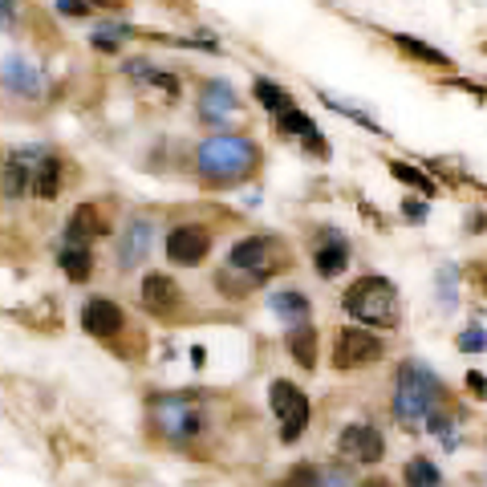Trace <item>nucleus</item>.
Here are the masks:
<instances>
[{"label": "nucleus", "instance_id": "473e14b6", "mask_svg": "<svg viewBox=\"0 0 487 487\" xmlns=\"http://www.w3.org/2000/svg\"><path fill=\"white\" fill-rule=\"evenodd\" d=\"M467 390L475 394V398H487V378H483L479 370H471V373H467Z\"/></svg>", "mask_w": 487, "mask_h": 487}, {"label": "nucleus", "instance_id": "423d86ee", "mask_svg": "<svg viewBox=\"0 0 487 487\" xmlns=\"http://www.w3.org/2000/svg\"><path fill=\"white\" fill-rule=\"evenodd\" d=\"M154 427L171 443H187L203 427V414L192 406V398L171 394V398H154Z\"/></svg>", "mask_w": 487, "mask_h": 487}, {"label": "nucleus", "instance_id": "6ab92c4d", "mask_svg": "<svg viewBox=\"0 0 487 487\" xmlns=\"http://www.w3.org/2000/svg\"><path fill=\"white\" fill-rule=\"evenodd\" d=\"M288 354H293L296 365H305V370H313L317 365V329L309 321L288 329Z\"/></svg>", "mask_w": 487, "mask_h": 487}, {"label": "nucleus", "instance_id": "f3484780", "mask_svg": "<svg viewBox=\"0 0 487 487\" xmlns=\"http://www.w3.org/2000/svg\"><path fill=\"white\" fill-rule=\"evenodd\" d=\"M394 45L406 53V58H414L419 66H430V69H455V61L443 53V49H435V45H427V41H419V37H406V33H394Z\"/></svg>", "mask_w": 487, "mask_h": 487}, {"label": "nucleus", "instance_id": "6e6552de", "mask_svg": "<svg viewBox=\"0 0 487 487\" xmlns=\"http://www.w3.org/2000/svg\"><path fill=\"white\" fill-rule=\"evenodd\" d=\"M337 451L357 459V463H378L386 455V439H382V430L370 427V422H350L337 435Z\"/></svg>", "mask_w": 487, "mask_h": 487}, {"label": "nucleus", "instance_id": "1a4fd4ad", "mask_svg": "<svg viewBox=\"0 0 487 487\" xmlns=\"http://www.w3.org/2000/svg\"><path fill=\"white\" fill-rule=\"evenodd\" d=\"M151 240H154L151 220H143V216L126 220L122 236H118V268H122V272H134V268L151 256Z\"/></svg>", "mask_w": 487, "mask_h": 487}, {"label": "nucleus", "instance_id": "9b49d317", "mask_svg": "<svg viewBox=\"0 0 487 487\" xmlns=\"http://www.w3.org/2000/svg\"><path fill=\"white\" fill-rule=\"evenodd\" d=\"M138 296H143V309L154 317H171L179 309V285L167 272H146Z\"/></svg>", "mask_w": 487, "mask_h": 487}, {"label": "nucleus", "instance_id": "c756f323", "mask_svg": "<svg viewBox=\"0 0 487 487\" xmlns=\"http://www.w3.org/2000/svg\"><path fill=\"white\" fill-rule=\"evenodd\" d=\"M317 487H354V479L345 475L342 467H334V471H325V475H321V483H317Z\"/></svg>", "mask_w": 487, "mask_h": 487}, {"label": "nucleus", "instance_id": "cd10ccee", "mask_svg": "<svg viewBox=\"0 0 487 487\" xmlns=\"http://www.w3.org/2000/svg\"><path fill=\"white\" fill-rule=\"evenodd\" d=\"M430 435H439L447 447H455V430H451V419H439V414H430Z\"/></svg>", "mask_w": 487, "mask_h": 487}, {"label": "nucleus", "instance_id": "0eeeda50", "mask_svg": "<svg viewBox=\"0 0 487 487\" xmlns=\"http://www.w3.org/2000/svg\"><path fill=\"white\" fill-rule=\"evenodd\" d=\"M208 248H211V232L203 228V224H179V228H171V236H167V256L179 268L203 264Z\"/></svg>", "mask_w": 487, "mask_h": 487}, {"label": "nucleus", "instance_id": "2f4dec72", "mask_svg": "<svg viewBox=\"0 0 487 487\" xmlns=\"http://www.w3.org/2000/svg\"><path fill=\"white\" fill-rule=\"evenodd\" d=\"M17 20V0H0V29H12Z\"/></svg>", "mask_w": 487, "mask_h": 487}, {"label": "nucleus", "instance_id": "9d476101", "mask_svg": "<svg viewBox=\"0 0 487 487\" xmlns=\"http://www.w3.org/2000/svg\"><path fill=\"white\" fill-rule=\"evenodd\" d=\"M82 329L94 337H118L126 329V313L122 305L106 301V296H94L86 309H82Z\"/></svg>", "mask_w": 487, "mask_h": 487}, {"label": "nucleus", "instance_id": "b1692460", "mask_svg": "<svg viewBox=\"0 0 487 487\" xmlns=\"http://www.w3.org/2000/svg\"><path fill=\"white\" fill-rule=\"evenodd\" d=\"M390 175H394L398 183H406V187H414L419 195H427V200H430L435 192H439V187H435V179H430L427 171H419V167H411V162L390 159Z\"/></svg>", "mask_w": 487, "mask_h": 487}, {"label": "nucleus", "instance_id": "bb28decb", "mask_svg": "<svg viewBox=\"0 0 487 487\" xmlns=\"http://www.w3.org/2000/svg\"><path fill=\"white\" fill-rule=\"evenodd\" d=\"M455 345L463 350V354H479V350H487V334L479 329V325H471V329H463V334H459Z\"/></svg>", "mask_w": 487, "mask_h": 487}, {"label": "nucleus", "instance_id": "c9c22d12", "mask_svg": "<svg viewBox=\"0 0 487 487\" xmlns=\"http://www.w3.org/2000/svg\"><path fill=\"white\" fill-rule=\"evenodd\" d=\"M90 4H102V9H110V4H118V0H90Z\"/></svg>", "mask_w": 487, "mask_h": 487}, {"label": "nucleus", "instance_id": "a878e982", "mask_svg": "<svg viewBox=\"0 0 487 487\" xmlns=\"http://www.w3.org/2000/svg\"><path fill=\"white\" fill-rule=\"evenodd\" d=\"M317 483H321V471L309 467V463H296L285 479V487H317Z\"/></svg>", "mask_w": 487, "mask_h": 487}, {"label": "nucleus", "instance_id": "412c9836", "mask_svg": "<svg viewBox=\"0 0 487 487\" xmlns=\"http://www.w3.org/2000/svg\"><path fill=\"white\" fill-rule=\"evenodd\" d=\"M4 86L9 90H17V94H25V98H33L41 90V82H37V69L29 66V61H20V58H9L4 61Z\"/></svg>", "mask_w": 487, "mask_h": 487}, {"label": "nucleus", "instance_id": "f8f14e48", "mask_svg": "<svg viewBox=\"0 0 487 487\" xmlns=\"http://www.w3.org/2000/svg\"><path fill=\"white\" fill-rule=\"evenodd\" d=\"M345 264H350V244H345V236H337V232H325L321 244H317V256H313L317 277L334 280V277H342Z\"/></svg>", "mask_w": 487, "mask_h": 487}, {"label": "nucleus", "instance_id": "f257e3e1", "mask_svg": "<svg viewBox=\"0 0 487 487\" xmlns=\"http://www.w3.org/2000/svg\"><path fill=\"white\" fill-rule=\"evenodd\" d=\"M260 151L252 138L244 134H216V138H203L200 151H195V167L208 183H240L256 171Z\"/></svg>", "mask_w": 487, "mask_h": 487}, {"label": "nucleus", "instance_id": "4468645a", "mask_svg": "<svg viewBox=\"0 0 487 487\" xmlns=\"http://www.w3.org/2000/svg\"><path fill=\"white\" fill-rule=\"evenodd\" d=\"M203 118H211V122H224L228 114H236V106H240V98H236V90L228 86V82H208L203 86Z\"/></svg>", "mask_w": 487, "mask_h": 487}, {"label": "nucleus", "instance_id": "aec40b11", "mask_svg": "<svg viewBox=\"0 0 487 487\" xmlns=\"http://www.w3.org/2000/svg\"><path fill=\"white\" fill-rule=\"evenodd\" d=\"M58 264L74 285H82V280H90V272H94V252H90V244H69L58 256Z\"/></svg>", "mask_w": 487, "mask_h": 487}, {"label": "nucleus", "instance_id": "c85d7f7f", "mask_svg": "<svg viewBox=\"0 0 487 487\" xmlns=\"http://www.w3.org/2000/svg\"><path fill=\"white\" fill-rule=\"evenodd\" d=\"M443 309H455V268H443Z\"/></svg>", "mask_w": 487, "mask_h": 487}, {"label": "nucleus", "instance_id": "5701e85b", "mask_svg": "<svg viewBox=\"0 0 487 487\" xmlns=\"http://www.w3.org/2000/svg\"><path fill=\"white\" fill-rule=\"evenodd\" d=\"M252 98H256V102L264 106L268 114H280V110H288V106H293L288 90L277 86V82H268V77H256V86H252Z\"/></svg>", "mask_w": 487, "mask_h": 487}, {"label": "nucleus", "instance_id": "7ed1b4c3", "mask_svg": "<svg viewBox=\"0 0 487 487\" xmlns=\"http://www.w3.org/2000/svg\"><path fill=\"white\" fill-rule=\"evenodd\" d=\"M439 373L430 370L422 362H402L398 365V390H394V414L402 422H419L435 411V402H439Z\"/></svg>", "mask_w": 487, "mask_h": 487}, {"label": "nucleus", "instance_id": "20e7f679", "mask_svg": "<svg viewBox=\"0 0 487 487\" xmlns=\"http://www.w3.org/2000/svg\"><path fill=\"white\" fill-rule=\"evenodd\" d=\"M268 402H272V411H277V422H280V439L285 443H296L305 435L309 419H313V406H309V394L296 390L293 382L277 378V382L268 386Z\"/></svg>", "mask_w": 487, "mask_h": 487}, {"label": "nucleus", "instance_id": "7c9ffc66", "mask_svg": "<svg viewBox=\"0 0 487 487\" xmlns=\"http://www.w3.org/2000/svg\"><path fill=\"white\" fill-rule=\"evenodd\" d=\"M58 12H66V17H86L90 0H58Z\"/></svg>", "mask_w": 487, "mask_h": 487}, {"label": "nucleus", "instance_id": "39448f33", "mask_svg": "<svg viewBox=\"0 0 487 487\" xmlns=\"http://www.w3.org/2000/svg\"><path fill=\"white\" fill-rule=\"evenodd\" d=\"M382 354H386L382 337H373L370 329H357V325H350V329H342V334L334 337V365L337 370H362V365L378 362Z\"/></svg>", "mask_w": 487, "mask_h": 487}, {"label": "nucleus", "instance_id": "dca6fc26", "mask_svg": "<svg viewBox=\"0 0 487 487\" xmlns=\"http://www.w3.org/2000/svg\"><path fill=\"white\" fill-rule=\"evenodd\" d=\"M106 224H102V216H98V208L94 203H82V208H74V216H69V228H66V236H69V244H90L94 236H106Z\"/></svg>", "mask_w": 487, "mask_h": 487}, {"label": "nucleus", "instance_id": "ddd939ff", "mask_svg": "<svg viewBox=\"0 0 487 487\" xmlns=\"http://www.w3.org/2000/svg\"><path fill=\"white\" fill-rule=\"evenodd\" d=\"M37 151H12L9 159H4V175H0V192L9 195V200H17V195H25L33 187V167L37 162H29Z\"/></svg>", "mask_w": 487, "mask_h": 487}, {"label": "nucleus", "instance_id": "f03ea898", "mask_svg": "<svg viewBox=\"0 0 487 487\" xmlns=\"http://www.w3.org/2000/svg\"><path fill=\"white\" fill-rule=\"evenodd\" d=\"M345 313L362 325H378V329H394L398 325V288L386 277H357L345 293Z\"/></svg>", "mask_w": 487, "mask_h": 487}, {"label": "nucleus", "instance_id": "72a5a7b5", "mask_svg": "<svg viewBox=\"0 0 487 487\" xmlns=\"http://www.w3.org/2000/svg\"><path fill=\"white\" fill-rule=\"evenodd\" d=\"M402 216L414 220V224H422V220H427V203H402Z\"/></svg>", "mask_w": 487, "mask_h": 487}, {"label": "nucleus", "instance_id": "2eb2a0df", "mask_svg": "<svg viewBox=\"0 0 487 487\" xmlns=\"http://www.w3.org/2000/svg\"><path fill=\"white\" fill-rule=\"evenodd\" d=\"M268 305H272L277 317H285L288 325H305L309 317H313V305H309V296L301 293V288H277Z\"/></svg>", "mask_w": 487, "mask_h": 487}, {"label": "nucleus", "instance_id": "4be33fe9", "mask_svg": "<svg viewBox=\"0 0 487 487\" xmlns=\"http://www.w3.org/2000/svg\"><path fill=\"white\" fill-rule=\"evenodd\" d=\"M402 483L406 487H443V471L430 463L427 455H414L406 467H402Z\"/></svg>", "mask_w": 487, "mask_h": 487}, {"label": "nucleus", "instance_id": "393cba45", "mask_svg": "<svg viewBox=\"0 0 487 487\" xmlns=\"http://www.w3.org/2000/svg\"><path fill=\"white\" fill-rule=\"evenodd\" d=\"M272 118H277V130L293 134V138H309V134H317V122L309 114H301L296 106H288V110H280V114H272Z\"/></svg>", "mask_w": 487, "mask_h": 487}, {"label": "nucleus", "instance_id": "a211bd4d", "mask_svg": "<svg viewBox=\"0 0 487 487\" xmlns=\"http://www.w3.org/2000/svg\"><path fill=\"white\" fill-rule=\"evenodd\" d=\"M58 192H61V159L41 154V162L33 167V195L37 200H58Z\"/></svg>", "mask_w": 487, "mask_h": 487}, {"label": "nucleus", "instance_id": "e433bc0d", "mask_svg": "<svg viewBox=\"0 0 487 487\" xmlns=\"http://www.w3.org/2000/svg\"><path fill=\"white\" fill-rule=\"evenodd\" d=\"M365 487H394V483H386V479H373V483H365Z\"/></svg>", "mask_w": 487, "mask_h": 487}, {"label": "nucleus", "instance_id": "f704fd0d", "mask_svg": "<svg viewBox=\"0 0 487 487\" xmlns=\"http://www.w3.org/2000/svg\"><path fill=\"white\" fill-rule=\"evenodd\" d=\"M455 90H463V94L483 98V102H487V90H483V86H471V82H455Z\"/></svg>", "mask_w": 487, "mask_h": 487}]
</instances>
